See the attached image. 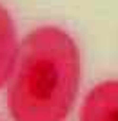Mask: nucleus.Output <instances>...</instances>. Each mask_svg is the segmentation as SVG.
Instances as JSON below:
<instances>
[{
	"label": "nucleus",
	"instance_id": "obj_3",
	"mask_svg": "<svg viewBox=\"0 0 118 121\" xmlns=\"http://www.w3.org/2000/svg\"><path fill=\"white\" fill-rule=\"evenodd\" d=\"M18 56V36L13 16L0 4V89L13 76Z\"/></svg>",
	"mask_w": 118,
	"mask_h": 121
},
{
	"label": "nucleus",
	"instance_id": "obj_1",
	"mask_svg": "<svg viewBox=\"0 0 118 121\" xmlns=\"http://www.w3.org/2000/svg\"><path fill=\"white\" fill-rule=\"evenodd\" d=\"M80 83L76 42L57 25L31 31L18 47L9 112L15 121H66Z\"/></svg>",
	"mask_w": 118,
	"mask_h": 121
},
{
	"label": "nucleus",
	"instance_id": "obj_2",
	"mask_svg": "<svg viewBox=\"0 0 118 121\" xmlns=\"http://www.w3.org/2000/svg\"><path fill=\"white\" fill-rule=\"evenodd\" d=\"M80 121H118V80L104 81L85 96Z\"/></svg>",
	"mask_w": 118,
	"mask_h": 121
}]
</instances>
